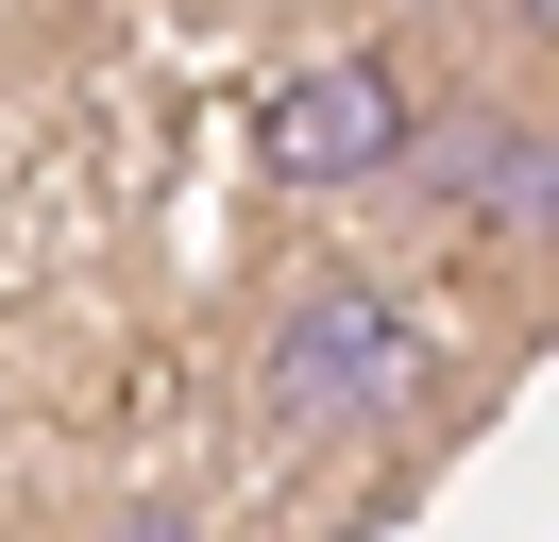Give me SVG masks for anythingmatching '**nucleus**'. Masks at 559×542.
<instances>
[{
	"label": "nucleus",
	"mask_w": 559,
	"mask_h": 542,
	"mask_svg": "<svg viewBox=\"0 0 559 542\" xmlns=\"http://www.w3.org/2000/svg\"><path fill=\"white\" fill-rule=\"evenodd\" d=\"M17 17H51V34H85V17H119V0H17Z\"/></svg>",
	"instance_id": "nucleus-6"
},
{
	"label": "nucleus",
	"mask_w": 559,
	"mask_h": 542,
	"mask_svg": "<svg viewBox=\"0 0 559 542\" xmlns=\"http://www.w3.org/2000/svg\"><path fill=\"white\" fill-rule=\"evenodd\" d=\"M407 119H424V68L390 51V34H340V51L272 68V102H254V187L306 203V221H356V203H390V169H407Z\"/></svg>",
	"instance_id": "nucleus-3"
},
{
	"label": "nucleus",
	"mask_w": 559,
	"mask_h": 542,
	"mask_svg": "<svg viewBox=\"0 0 559 542\" xmlns=\"http://www.w3.org/2000/svg\"><path fill=\"white\" fill-rule=\"evenodd\" d=\"M441 51H457V85H543L559 0H441Z\"/></svg>",
	"instance_id": "nucleus-4"
},
{
	"label": "nucleus",
	"mask_w": 559,
	"mask_h": 542,
	"mask_svg": "<svg viewBox=\"0 0 559 542\" xmlns=\"http://www.w3.org/2000/svg\"><path fill=\"white\" fill-rule=\"evenodd\" d=\"M85 542H238V508H221V492H187V474H153V492H119Z\"/></svg>",
	"instance_id": "nucleus-5"
},
{
	"label": "nucleus",
	"mask_w": 559,
	"mask_h": 542,
	"mask_svg": "<svg viewBox=\"0 0 559 542\" xmlns=\"http://www.w3.org/2000/svg\"><path fill=\"white\" fill-rule=\"evenodd\" d=\"M441 390V339H424V288L356 237H288L238 305V424H254V474H340L356 440L424 424Z\"/></svg>",
	"instance_id": "nucleus-1"
},
{
	"label": "nucleus",
	"mask_w": 559,
	"mask_h": 542,
	"mask_svg": "<svg viewBox=\"0 0 559 542\" xmlns=\"http://www.w3.org/2000/svg\"><path fill=\"white\" fill-rule=\"evenodd\" d=\"M390 221H407L441 271L543 288V221H559V136H543V85H424L407 169H390Z\"/></svg>",
	"instance_id": "nucleus-2"
}]
</instances>
